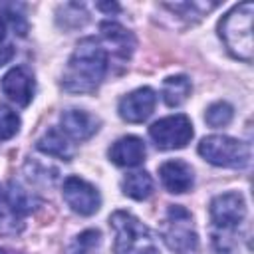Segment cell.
I'll return each instance as SVG.
<instances>
[{
    "label": "cell",
    "mask_w": 254,
    "mask_h": 254,
    "mask_svg": "<svg viewBox=\"0 0 254 254\" xmlns=\"http://www.w3.org/2000/svg\"><path fill=\"white\" fill-rule=\"evenodd\" d=\"M109 67L107 52L97 38L77 42L62 75V89L67 93H93Z\"/></svg>",
    "instance_id": "1"
},
{
    "label": "cell",
    "mask_w": 254,
    "mask_h": 254,
    "mask_svg": "<svg viewBox=\"0 0 254 254\" xmlns=\"http://www.w3.org/2000/svg\"><path fill=\"white\" fill-rule=\"evenodd\" d=\"M210 242L216 254H232L238 248V226L246 218L244 196L236 190L216 194L208 204Z\"/></svg>",
    "instance_id": "2"
},
{
    "label": "cell",
    "mask_w": 254,
    "mask_h": 254,
    "mask_svg": "<svg viewBox=\"0 0 254 254\" xmlns=\"http://www.w3.org/2000/svg\"><path fill=\"white\" fill-rule=\"evenodd\" d=\"M252 16H254V4L244 2V4H236L232 10H228L222 16V20L218 22V34H220L228 54L246 64H250L252 56H254Z\"/></svg>",
    "instance_id": "3"
},
{
    "label": "cell",
    "mask_w": 254,
    "mask_h": 254,
    "mask_svg": "<svg viewBox=\"0 0 254 254\" xmlns=\"http://www.w3.org/2000/svg\"><path fill=\"white\" fill-rule=\"evenodd\" d=\"M109 226L115 232L113 254H159V244L153 230L127 210H115L109 216Z\"/></svg>",
    "instance_id": "4"
},
{
    "label": "cell",
    "mask_w": 254,
    "mask_h": 254,
    "mask_svg": "<svg viewBox=\"0 0 254 254\" xmlns=\"http://www.w3.org/2000/svg\"><path fill=\"white\" fill-rule=\"evenodd\" d=\"M161 236L173 254H198V234L192 216L181 204H171L167 208Z\"/></svg>",
    "instance_id": "5"
},
{
    "label": "cell",
    "mask_w": 254,
    "mask_h": 254,
    "mask_svg": "<svg viewBox=\"0 0 254 254\" xmlns=\"http://www.w3.org/2000/svg\"><path fill=\"white\" fill-rule=\"evenodd\" d=\"M198 155L206 163L222 169H244L252 159L250 145L228 135H208L200 139Z\"/></svg>",
    "instance_id": "6"
},
{
    "label": "cell",
    "mask_w": 254,
    "mask_h": 254,
    "mask_svg": "<svg viewBox=\"0 0 254 254\" xmlns=\"http://www.w3.org/2000/svg\"><path fill=\"white\" fill-rule=\"evenodd\" d=\"M192 135H194L192 123L185 113L167 115L149 127V137L163 151L187 147V143H190Z\"/></svg>",
    "instance_id": "7"
},
{
    "label": "cell",
    "mask_w": 254,
    "mask_h": 254,
    "mask_svg": "<svg viewBox=\"0 0 254 254\" xmlns=\"http://www.w3.org/2000/svg\"><path fill=\"white\" fill-rule=\"evenodd\" d=\"M62 196L65 204L79 216H91L101 206V194L97 187L77 175H69L64 179Z\"/></svg>",
    "instance_id": "8"
},
{
    "label": "cell",
    "mask_w": 254,
    "mask_h": 254,
    "mask_svg": "<svg viewBox=\"0 0 254 254\" xmlns=\"http://www.w3.org/2000/svg\"><path fill=\"white\" fill-rule=\"evenodd\" d=\"M0 89L12 103L26 107L34 99V91H36L34 73L26 65H14L2 75Z\"/></svg>",
    "instance_id": "9"
},
{
    "label": "cell",
    "mask_w": 254,
    "mask_h": 254,
    "mask_svg": "<svg viewBox=\"0 0 254 254\" xmlns=\"http://www.w3.org/2000/svg\"><path fill=\"white\" fill-rule=\"evenodd\" d=\"M99 42L107 52V58L111 56L121 62H127L135 50V36L113 20H103L99 24Z\"/></svg>",
    "instance_id": "10"
},
{
    "label": "cell",
    "mask_w": 254,
    "mask_h": 254,
    "mask_svg": "<svg viewBox=\"0 0 254 254\" xmlns=\"http://www.w3.org/2000/svg\"><path fill=\"white\" fill-rule=\"evenodd\" d=\"M157 105V93L151 87H137L119 99V117L127 123H143L151 117Z\"/></svg>",
    "instance_id": "11"
},
{
    "label": "cell",
    "mask_w": 254,
    "mask_h": 254,
    "mask_svg": "<svg viewBox=\"0 0 254 254\" xmlns=\"http://www.w3.org/2000/svg\"><path fill=\"white\" fill-rule=\"evenodd\" d=\"M99 117L83 109H65L60 115V129L69 141H87L99 131Z\"/></svg>",
    "instance_id": "12"
},
{
    "label": "cell",
    "mask_w": 254,
    "mask_h": 254,
    "mask_svg": "<svg viewBox=\"0 0 254 254\" xmlns=\"http://www.w3.org/2000/svg\"><path fill=\"white\" fill-rule=\"evenodd\" d=\"M159 179H161V185L169 192L183 194V192L192 189V185H194V171H192V167L187 161L171 159V161H165L159 167Z\"/></svg>",
    "instance_id": "13"
},
{
    "label": "cell",
    "mask_w": 254,
    "mask_h": 254,
    "mask_svg": "<svg viewBox=\"0 0 254 254\" xmlns=\"http://www.w3.org/2000/svg\"><path fill=\"white\" fill-rule=\"evenodd\" d=\"M109 161L117 167H139L145 161L147 149L143 139L135 137V135H125L119 137L107 151Z\"/></svg>",
    "instance_id": "14"
},
{
    "label": "cell",
    "mask_w": 254,
    "mask_h": 254,
    "mask_svg": "<svg viewBox=\"0 0 254 254\" xmlns=\"http://www.w3.org/2000/svg\"><path fill=\"white\" fill-rule=\"evenodd\" d=\"M36 149L42 151L44 155L62 159V161H71L75 155V147L73 143L62 133L60 127H50L38 141H36Z\"/></svg>",
    "instance_id": "15"
},
{
    "label": "cell",
    "mask_w": 254,
    "mask_h": 254,
    "mask_svg": "<svg viewBox=\"0 0 254 254\" xmlns=\"http://www.w3.org/2000/svg\"><path fill=\"white\" fill-rule=\"evenodd\" d=\"M190 91H192L190 79H189L187 75H183V73L165 77L163 87H161L163 101H165L169 107H179V105H183V103L190 97Z\"/></svg>",
    "instance_id": "16"
},
{
    "label": "cell",
    "mask_w": 254,
    "mask_h": 254,
    "mask_svg": "<svg viewBox=\"0 0 254 254\" xmlns=\"http://www.w3.org/2000/svg\"><path fill=\"white\" fill-rule=\"evenodd\" d=\"M121 190L125 196L135 200H145L153 192V179L147 171H133L127 173L121 181Z\"/></svg>",
    "instance_id": "17"
},
{
    "label": "cell",
    "mask_w": 254,
    "mask_h": 254,
    "mask_svg": "<svg viewBox=\"0 0 254 254\" xmlns=\"http://www.w3.org/2000/svg\"><path fill=\"white\" fill-rule=\"evenodd\" d=\"M99 248H101V232L97 228H87L71 240L67 254H99Z\"/></svg>",
    "instance_id": "18"
},
{
    "label": "cell",
    "mask_w": 254,
    "mask_h": 254,
    "mask_svg": "<svg viewBox=\"0 0 254 254\" xmlns=\"http://www.w3.org/2000/svg\"><path fill=\"white\" fill-rule=\"evenodd\" d=\"M165 8H169L171 12L179 14L185 20H200L202 16H206L210 10H214L218 6V2H177V4H163Z\"/></svg>",
    "instance_id": "19"
},
{
    "label": "cell",
    "mask_w": 254,
    "mask_h": 254,
    "mask_svg": "<svg viewBox=\"0 0 254 254\" xmlns=\"http://www.w3.org/2000/svg\"><path fill=\"white\" fill-rule=\"evenodd\" d=\"M234 117V109L228 101H214L206 107L204 111V121L206 125L218 129V127H226Z\"/></svg>",
    "instance_id": "20"
},
{
    "label": "cell",
    "mask_w": 254,
    "mask_h": 254,
    "mask_svg": "<svg viewBox=\"0 0 254 254\" xmlns=\"http://www.w3.org/2000/svg\"><path fill=\"white\" fill-rule=\"evenodd\" d=\"M18 131H20L18 113L8 105H0V141L12 139Z\"/></svg>",
    "instance_id": "21"
},
{
    "label": "cell",
    "mask_w": 254,
    "mask_h": 254,
    "mask_svg": "<svg viewBox=\"0 0 254 254\" xmlns=\"http://www.w3.org/2000/svg\"><path fill=\"white\" fill-rule=\"evenodd\" d=\"M10 58H12V48L8 46V48H6V50L0 54V65H4V64L10 60Z\"/></svg>",
    "instance_id": "22"
},
{
    "label": "cell",
    "mask_w": 254,
    "mask_h": 254,
    "mask_svg": "<svg viewBox=\"0 0 254 254\" xmlns=\"http://www.w3.org/2000/svg\"><path fill=\"white\" fill-rule=\"evenodd\" d=\"M6 28H8L6 18H4V16H0V44H2V42H4V38H6Z\"/></svg>",
    "instance_id": "23"
},
{
    "label": "cell",
    "mask_w": 254,
    "mask_h": 254,
    "mask_svg": "<svg viewBox=\"0 0 254 254\" xmlns=\"http://www.w3.org/2000/svg\"><path fill=\"white\" fill-rule=\"evenodd\" d=\"M99 10H107V12H119V6L117 4H97Z\"/></svg>",
    "instance_id": "24"
},
{
    "label": "cell",
    "mask_w": 254,
    "mask_h": 254,
    "mask_svg": "<svg viewBox=\"0 0 254 254\" xmlns=\"http://www.w3.org/2000/svg\"><path fill=\"white\" fill-rule=\"evenodd\" d=\"M0 254H12L10 250H6V248H0Z\"/></svg>",
    "instance_id": "25"
},
{
    "label": "cell",
    "mask_w": 254,
    "mask_h": 254,
    "mask_svg": "<svg viewBox=\"0 0 254 254\" xmlns=\"http://www.w3.org/2000/svg\"><path fill=\"white\" fill-rule=\"evenodd\" d=\"M2 194H4V189H2V187H0V198H2Z\"/></svg>",
    "instance_id": "26"
}]
</instances>
